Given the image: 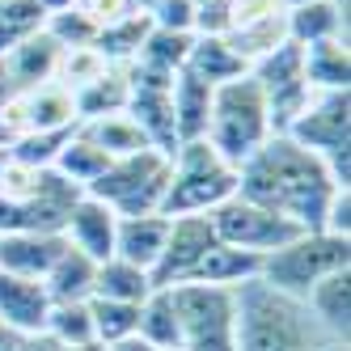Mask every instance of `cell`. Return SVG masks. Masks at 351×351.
I'll use <instances>...</instances> for the list:
<instances>
[{
  "label": "cell",
  "instance_id": "3957f363",
  "mask_svg": "<svg viewBox=\"0 0 351 351\" xmlns=\"http://www.w3.org/2000/svg\"><path fill=\"white\" fill-rule=\"evenodd\" d=\"M271 136L275 132H271V119H267V97H263L258 81L250 77V72H241V77H233V81H220L212 89V110H208L204 140L233 169L250 153H258Z\"/></svg>",
  "mask_w": 351,
  "mask_h": 351
},
{
  "label": "cell",
  "instance_id": "74e56055",
  "mask_svg": "<svg viewBox=\"0 0 351 351\" xmlns=\"http://www.w3.org/2000/svg\"><path fill=\"white\" fill-rule=\"evenodd\" d=\"M60 351H106V343H97V339H93V343H77V347H60Z\"/></svg>",
  "mask_w": 351,
  "mask_h": 351
},
{
  "label": "cell",
  "instance_id": "e0dca14e",
  "mask_svg": "<svg viewBox=\"0 0 351 351\" xmlns=\"http://www.w3.org/2000/svg\"><path fill=\"white\" fill-rule=\"evenodd\" d=\"M305 309L313 313L326 339H347V330H351V267L330 271L326 280H317L305 296Z\"/></svg>",
  "mask_w": 351,
  "mask_h": 351
},
{
  "label": "cell",
  "instance_id": "ab89813d",
  "mask_svg": "<svg viewBox=\"0 0 351 351\" xmlns=\"http://www.w3.org/2000/svg\"><path fill=\"white\" fill-rule=\"evenodd\" d=\"M292 5H305V0H284V9H292Z\"/></svg>",
  "mask_w": 351,
  "mask_h": 351
},
{
  "label": "cell",
  "instance_id": "4316f807",
  "mask_svg": "<svg viewBox=\"0 0 351 351\" xmlns=\"http://www.w3.org/2000/svg\"><path fill=\"white\" fill-rule=\"evenodd\" d=\"M191 43L195 34L186 30H161V26H148L144 43H140V51H136V64L140 68H153V72H165V77H173L186 56H191Z\"/></svg>",
  "mask_w": 351,
  "mask_h": 351
},
{
  "label": "cell",
  "instance_id": "1f68e13d",
  "mask_svg": "<svg viewBox=\"0 0 351 351\" xmlns=\"http://www.w3.org/2000/svg\"><path fill=\"white\" fill-rule=\"evenodd\" d=\"M47 34H51L64 51L72 47V51H85V47H93L97 38V21L85 13V5H72V9H60L47 17Z\"/></svg>",
  "mask_w": 351,
  "mask_h": 351
},
{
  "label": "cell",
  "instance_id": "8fae6325",
  "mask_svg": "<svg viewBox=\"0 0 351 351\" xmlns=\"http://www.w3.org/2000/svg\"><path fill=\"white\" fill-rule=\"evenodd\" d=\"M173 309L182 322V343L233 330L237 322V288H216V284H173Z\"/></svg>",
  "mask_w": 351,
  "mask_h": 351
},
{
  "label": "cell",
  "instance_id": "2e32d148",
  "mask_svg": "<svg viewBox=\"0 0 351 351\" xmlns=\"http://www.w3.org/2000/svg\"><path fill=\"white\" fill-rule=\"evenodd\" d=\"M64 233H5L0 237V271L43 280L64 250Z\"/></svg>",
  "mask_w": 351,
  "mask_h": 351
},
{
  "label": "cell",
  "instance_id": "e575fe53",
  "mask_svg": "<svg viewBox=\"0 0 351 351\" xmlns=\"http://www.w3.org/2000/svg\"><path fill=\"white\" fill-rule=\"evenodd\" d=\"M17 351H60V343L47 335V330H38V335H21Z\"/></svg>",
  "mask_w": 351,
  "mask_h": 351
},
{
  "label": "cell",
  "instance_id": "603a6c76",
  "mask_svg": "<svg viewBox=\"0 0 351 351\" xmlns=\"http://www.w3.org/2000/svg\"><path fill=\"white\" fill-rule=\"evenodd\" d=\"M93 280H97V263L89 254H81V250L64 245L60 258L51 263V271L43 275V288H47V296H51V305L56 300H89L93 296Z\"/></svg>",
  "mask_w": 351,
  "mask_h": 351
},
{
  "label": "cell",
  "instance_id": "d6986e66",
  "mask_svg": "<svg viewBox=\"0 0 351 351\" xmlns=\"http://www.w3.org/2000/svg\"><path fill=\"white\" fill-rule=\"evenodd\" d=\"M284 38L296 47L326 43V38H347V13H339L330 0H305V5L284 9Z\"/></svg>",
  "mask_w": 351,
  "mask_h": 351
},
{
  "label": "cell",
  "instance_id": "cb8c5ba5",
  "mask_svg": "<svg viewBox=\"0 0 351 351\" xmlns=\"http://www.w3.org/2000/svg\"><path fill=\"white\" fill-rule=\"evenodd\" d=\"M136 335L144 343L161 347V351H182V322H178V309H173V292L169 288H153L140 300Z\"/></svg>",
  "mask_w": 351,
  "mask_h": 351
},
{
  "label": "cell",
  "instance_id": "f1b7e54d",
  "mask_svg": "<svg viewBox=\"0 0 351 351\" xmlns=\"http://www.w3.org/2000/svg\"><path fill=\"white\" fill-rule=\"evenodd\" d=\"M47 30V9L38 0H0V56Z\"/></svg>",
  "mask_w": 351,
  "mask_h": 351
},
{
  "label": "cell",
  "instance_id": "f546056e",
  "mask_svg": "<svg viewBox=\"0 0 351 351\" xmlns=\"http://www.w3.org/2000/svg\"><path fill=\"white\" fill-rule=\"evenodd\" d=\"M89 317H93V339L97 343H123L136 335L140 322V305H128V300H106V296H89Z\"/></svg>",
  "mask_w": 351,
  "mask_h": 351
},
{
  "label": "cell",
  "instance_id": "d6a6232c",
  "mask_svg": "<svg viewBox=\"0 0 351 351\" xmlns=\"http://www.w3.org/2000/svg\"><path fill=\"white\" fill-rule=\"evenodd\" d=\"M322 233H335V237L351 241V191H335L330 208H326V220H322Z\"/></svg>",
  "mask_w": 351,
  "mask_h": 351
},
{
  "label": "cell",
  "instance_id": "ac0fdd59",
  "mask_svg": "<svg viewBox=\"0 0 351 351\" xmlns=\"http://www.w3.org/2000/svg\"><path fill=\"white\" fill-rule=\"evenodd\" d=\"M0 60H5V68H9V77L17 81V89L26 93V89H38V85H51V77L64 64V47L43 30V34L26 38L21 47H13V51L0 56Z\"/></svg>",
  "mask_w": 351,
  "mask_h": 351
},
{
  "label": "cell",
  "instance_id": "ffe728a7",
  "mask_svg": "<svg viewBox=\"0 0 351 351\" xmlns=\"http://www.w3.org/2000/svg\"><path fill=\"white\" fill-rule=\"evenodd\" d=\"M263 271V254H250V250H237V245H224L216 241L204 263L195 267V275L186 284H216V288H241L250 280H258Z\"/></svg>",
  "mask_w": 351,
  "mask_h": 351
},
{
  "label": "cell",
  "instance_id": "5b68a950",
  "mask_svg": "<svg viewBox=\"0 0 351 351\" xmlns=\"http://www.w3.org/2000/svg\"><path fill=\"white\" fill-rule=\"evenodd\" d=\"M284 136L300 144L305 153L322 157L339 191H351V89L313 93Z\"/></svg>",
  "mask_w": 351,
  "mask_h": 351
},
{
  "label": "cell",
  "instance_id": "8d00e7d4",
  "mask_svg": "<svg viewBox=\"0 0 351 351\" xmlns=\"http://www.w3.org/2000/svg\"><path fill=\"white\" fill-rule=\"evenodd\" d=\"M313 351H351V347H347V339H322Z\"/></svg>",
  "mask_w": 351,
  "mask_h": 351
},
{
  "label": "cell",
  "instance_id": "ba28073f",
  "mask_svg": "<svg viewBox=\"0 0 351 351\" xmlns=\"http://www.w3.org/2000/svg\"><path fill=\"white\" fill-rule=\"evenodd\" d=\"M250 77L258 81V89L267 97L271 132L284 136L292 128V119L305 110V102L313 97V89L305 81V68H300V47L284 38L280 47H271L267 56H258L254 64H250Z\"/></svg>",
  "mask_w": 351,
  "mask_h": 351
},
{
  "label": "cell",
  "instance_id": "277c9868",
  "mask_svg": "<svg viewBox=\"0 0 351 351\" xmlns=\"http://www.w3.org/2000/svg\"><path fill=\"white\" fill-rule=\"evenodd\" d=\"M237 195V169L224 161L208 140H186L169 153V186L161 195L157 216H199L216 212Z\"/></svg>",
  "mask_w": 351,
  "mask_h": 351
},
{
  "label": "cell",
  "instance_id": "9a60e30c",
  "mask_svg": "<svg viewBox=\"0 0 351 351\" xmlns=\"http://www.w3.org/2000/svg\"><path fill=\"white\" fill-rule=\"evenodd\" d=\"M165 233H169V216H119V229H114V258H128L140 271L153 275L161 250H165Z\"/></svg>",
  "mask_w": 351,
  "mask_h": 351
},
{
  "label": "cell",
  "instance_id": "9c48e42d",
  "mask_svg": "<svg viewBox=\"0 0 351 351\" xmlns=\"http://www.w3.org/2000/svg\"><path fill=\"white\" fill-rule=\"evenodd\" d=\"M212 216V229L224 245H237V250H250V254H271V250H280L288 245L292 237H300L305 229L284 216H275L258 204H250V199L233 195V199H224V204Z\"/></svg>",
  "mask_w": 351,
  "mask_h": 351
},
{
  "label": "cell",
  "instance_id": "d590c367",
  "mask_svg": "<svg viewBox=\"0 0 351 351\" xmlns=\"http://www.w3.org/2000/svg\"><path fill=\"white\" fill-rule=\"evenodd\" d=\"M17 343H21V335H17V330H9V326L0 322V351H17Z\"/></svg>",
  "mask_w": 351,
  "mask_h": 351
},
{
  "label": "cell",
  "instance_id": "d4e9b609",
  "mask_svg": "<svg viewBox=\"0 0 351 351\" xmlns=\"http://www.w3.org/2000/svg\"><path fill=\"white\" fill-rule=\"evenodd\" d=\"M77 128H81V136H89L97 148H102L110 161H114V157H132V153H140V148H153V140L140 132V123H136L128 110L89 119V123H77Z\"/></svg>",
  "mask_w": 351,
  "mask_h": 351
},
{
  "label": "cell",
  "instance_id": "5bb4252c",
  "mask_svg": "<svg viewBox=\"0 0 351 351\" xmlns=\"http://www.w3.org/2000/svg\"><path fill=\"white\" fill-rule=\"evenodd\" d=\"M212 89H216V85L199 81L195 72H186V68L173 72V85H169V114H173V136H178V144L204 140V132H208V110H212Z\"/></svg>",
  "mask_w": 351,
  "mask_h": 351
},
{
  "label": "cell",
  "instance_id": "7c38bea8",
  "mask_svg": "<svg viewBox=\"0 0 351 351\" xmlns=\"http://www.w3.org/2000/svg\"><path fill=\"white\" fill-rule=\"evenodd\" d=\"M114 229H119V212L93 195H81L64 216V241L89 254L93 263L114 258Z\"/></svg>",
  "mask_w": 351,
  "mask_h": 351
},
{
  "label": "cell",
  "instance_id": "30bf717a",
  "mask_svg": "<svg viewBox=\"0 0 351 351\" xmlns=\"http://www.w3.org/2000/svg\"><path fill=\"white\" fill-rule=\"evenodd\" d=\"M216 229H212V216L199 212V216H169V233H165V250L153 267V288H173V284H186L195 267L204 263V254L216 245Z\"/></svg>",
  "mask_w": 351,
  "mask_h": 351
},
{
  "label": "cell",
  "instance_id": "83f0119b",
  "mask_svg": "<svg viewBox=\"0 0 351 351\" xmlns=\"http://www.w3.org/2000/svg\"><path fill=\"white\" fill-rule=\"evenodd\" d=\"M106 165H110V157H106V153H102V148H97L89 136H81V128H77V132L64 140V148H60V157H56V165H51V169H60L68 182H77V186L85 191V186L97 178V173L106 169Z\"/></svg>",
  "mask_w": 351,
  "mask_h": 351
},
{
  "label": "cell",
  "instance_id": "7a4b0ae2",
  "mask_svg": "<svg viewBox=\"0 0 351 351\" xmlns=\"http://www.w3.org/2000/svg\"><path fill=\"white\" fill-rule=\"evenodd\" d=\"M237 351H313L322 343V326L309 317L305 300L250 280L237 288Z\"/></svg>",
  "mask_w": 351,
  "mask_h": 351
},
{
  "label": "cell",
  "instance_id": "8992f818",
  "mask_svg": "<svg viewBox=\"0 0 351 351\" xmlns=\"http://www.w3.org/2000/svg\"><path fill=\"white\" fill-rule=\"evenodd\" d=\"M343 267H351V241L317 229V233H300L288 245L263 254L258 280L275 292H284V296L305 300L317 280H326L330 271H343Z\"/></svg>",
  "mask_w": 351,
  "mask_h": 351
},
{
  "label": "cell",
  "instance_id": "4dcf8cb0",
  "mask_svg": "<svg viewBox=\"0 0 351 351\" xmlns=\"http://www.w3.org/2000/svg\"><path fill=\"white\" fill-rule=\"evenodd\" d=\"M47 335L60 347H77L93 343V317H89V300H56L47 313Z\"/></svg>",
  "mask_w": 351,
  "mask_h": 351
},
{
  "label": "cell",
  "instance_id": "44dd1931",
  "mask_svg": "<svg viewBox=\"0 0 351 351\" xmlns=\"http://www.w3.org/2000/svg\"><path fill=\"white\" fill-rule=\"evenodd\" d=\"M300 68L313 93L326 89H351V56H347V38H326L300 47Z\"/></svg>",
  "mask_w": 351,
  "mask_h": 351
},
{
  "label": "cell",
  "instance_id": "52a82bcc",
  "mask_svg": "<svg viewBox=\"0 0 351 351\" xmlns=\"http://www.w3.org/2000/svg\"><path fill=\"white\" fill-rule=\"evenodd\" d=\"M165 186H169V153H161V148H140L132 157H114L85 186V195L110 204L119 216H148V212L161 208Z\"/></svg>",
  "mask_w": 351,
  "mask_h": 351
},
{
  "label": "cell",
  "instance_id": "f35d334b",
  "mask_svg": "<svg viewBox=\"0 0 351 351\" xmlns=\"http://www.w3.org/2000/svg\"><path fill=\"white\" fill-rule=\"evenodd\" d=\"M330 5H335L339 13H351V0H330Z\"/></svg>",
  "mask_w": 351,
  "mask_h": 351
},
{
  "label": "cell",
  "instance_id": "4fadbf2b",
  "mask_svg": "<svg viewBox=\"0 0 351 351\" xmlns=\"http://www.w3.org/2000/svg\"><path fill=\"white\" fill-rule=\"evenodd\" d=\"M47 313H51V296H47L43 280L0 271V322L9 330L38 335V330H47Z\"/></svg>",
  "mask_w": 351,
  "mask_h": 351
},
{
  "label": "cell",
  "instance_id": "484cf974",
  "mask_svg": "<svg viewBox=\"0 0 351 351\" xmlns=\"http://www.w3.org/2000/svg\"><path fill=\"white\" fill-rule=\"evenodd\" d=\"M153 292V275L140 271L128 258H106L97 263V280H93V296L106 300H128V305H140V300Z\"/></svg>",
  "mask_w": 351,
  "mask_h": 351
},
{
  "label": "cell",
  "instance_id": "7402d4cb",
  "mask_svg": "<svg viewBox=\"0 0 351 351\" xmlns=\"http://www.w3.org/2000/svg\"><path fill=\"white\" fill-rule=\"evenodd\" d=\"M182 68L195 72V77L208 81V85H220V81H233V77H241V72H250V64L233 51V43L224 34H195L191 56H186Z\"/></svg>",
  "mask_w": 351,
  "mask_h": 351
},
{
  "label": "cell",
  "instance_id": "6da1fadb",
  "mask_svg": "<svg viewBox=\"0 0 351 351\" xmlns=\"http://www.w3.org/2000/svg\"><path fill=\"white\" fill-rule=\"evenodd\" d=\"M335 191L339 186L330 182L322 157L305 153L288 136H271L258 153H250L237 165V195L275 212V216L292 220V224H300L305 233L322 229Z\"/></svg>",
  "mask_w": 351,
  "mask_h": 351
},
{
  "label": "cell",
  "instance_id": "836d02e7",
  "mask_svg": "<svg viewBox=\"0 0 351 351\" xmlns=\"http://www.w3.org/2000/svg\"><path fill=\"white\" fill-rule=\"evenodd\" d=\"M17 93H21V89H17V81L9 77V68H5V60H0V114H5V110H9V106L17 102Z\"/></svg>",
  "mask_w": 351,
  "mask_h": 351
}]
</instances>
